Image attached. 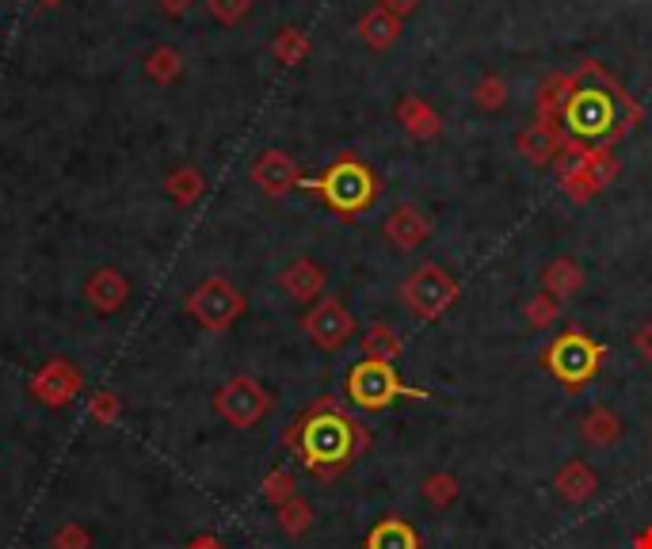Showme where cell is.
Listing matches in <instances>:
<instances>
[{"label": "cell", "instance_id": "24", "mask_svg": "<svg viewBox=\"0 0 652 549\" xmlns=\"http://www.w3.org/2000/svg\"><path fill=\"white\" fill-rule=\"evenodd\" d=\"M179 73H184V54H179L176 47L149 50V58H146V77L149 80H156V85H172V80H179Z\"/></svg>", "mask_w": 652, "mask_h": 549}, {"label": "cell", "instance_id": "13", "mask_svg": "<svg viewBox=\"0 0 652 549\" xmlns=\"http://www.w3.org/2000/svg\"><path fill=\"white\" fill-rule=\"evenodd\" d=\"M553 488H557V496L565 503H573V508H584V503H588L591 496L599 492V473L591 470L584 458H568V462L557 470V477H553Z\"/></svg>", "mask_w": 652, "mask_h": 549}, {"label": "cell", "instance_id": "5", "mask_svg": "<svg viewBox=\"0 0 652 549\" xmlns=\"http://www.w3.org/2000/svg\"><path fill=\"white\" fill-rule=\"evenodd\" d=\"M462 287L451 271L439 263H419L412 267V275L401 283V302L409 305V313L416 321H439L454 302H459Z\"/></svg>", "mask_w": 652, "mask_h": 549}, {"label": "cell", "instance_id": "33", "mask_svg": "<svg viewBox=\"0 0 652 549\" xmlns=\"http://www.w3.org/2000/svg\"><path fill=\"white\" fill-rule=\"evenodd\" d=\"M634 348H637V355H641L644 363L652 366V317L644 321V325H641V328H637V333H634Z\"/></svg>", "mask_w": 652, "mask_h": 549}, {"label": "cell", "instance_id": "4", "mask_svg": "<svg viewBox=\"0 0 652 549\" xmlns=\"http://www.w3.org/2000/svg\"><path fill=\"white\" fill-rule=\"evenodd\" d=\"M618 176V161L603 146H565L561 149L557 184L573 202H588L606 191V184Z\"/></svg>", "mask_w": 652, "mask_h": 549}, {"label": "cell", "instance_id": "2", "mask_svg": "<svg viewBox=\"0 0 652 549\" xmlns=\"http://www.w3.org/2000/svg\"><path fill=\"white\" fill-rule=\"evenodd\" d=\"M343 394L355 409L363 412H386L397 401H427V389H416L409 382H401L393 363H381V359H359L355 366L343 378Z\"/></svg>", "mask_w": 652, "mask_h": 549}, {"label": "cell", "instance_id": "1", "mask_svg": "<svg viewBox=\"0 0 652 549\" xmlns=\"http://www.w3.org/2000/svg\"><path fill=\"white\" fill-rule=\"evenodd\" d=\"M287 447L302 458V465L310 473H317L321 481H333L336 473L355 465V458L371 447V432H366L363 420L348 416L333 397H325V401L313 404V409L290 427Z\"/></svg>", "mask_w": 652, "mask_h": 549}, {"label": "cell", "instance_id": "19", "mask_svg": "<svg viewBox=\"0 0 652 549\" xmlns=\"http://www.w3.org/2000/svg\"><path fill=\"white\" fill-rule=\"evenodd\" d=\"M126 295H130V283H126L123 275H118V271H111V267L96 271L92 279H88V287H85L88 305H92V310H100V313H115L118 305L126 302Z\"/></svg>", "mask_w": 652, "mask_h": 549}, {"label": "cell", "instance_id": "36", "mask_svg": "<svg viewBox=\"0 0 652 549\" xmlns=\"http://www.w3.org/2000/svg\"><path fill=\"white\" fill-rule=\"evenodd\" d=\"M634 549H652V526H644V531H637Z\"/></svg>", "mask_w": 652, "mask_h": 549}, {"label": "cell", "instance_id": "3", "mask_svg": "<svg viewBox=\"0 0 652 549\" xmlns=\"http://www.w3.org/2000/svg\"><path fill=\"white\" fill-rule=\"evenodd\" d=\"M606 359V348L599 340H591L584 328H565L561 336H553L542 351V371L553 382H561L565 389H584L599 374Z\"/></svg>", "mask_w": 652, "mask_h": 549}, {"label": "cell", "instance_id": "9", "mask_svg": "<svg viewBox=\"0 0 652 549\" xmlns=\"http://www.w3.org/2000/svg\"><path fill=\"white\" fill-rule=\"evenodd\" d=\"M355 313L340 302V298H317V305H310L302 317V333L313 340V348L321 351H340L348 348V340L355 336Z\"/></svg>", "mask_w": 652, "mask_h": 549}, {"label": "cell", "instance_id": "10", "mask_svg": "<svg viewBox=\"0 0 652 549\" xmlns=\"http://www.w3.org/2000/svg\"><path fill=\"white\" fill-rule=\"evenodd\" d=\"M217 412L234 427H252L272 412V394L256 378H234L217 389Z\"/></svg>", "mask_w": 652, "mask_h": 549}, {"label": "cell", "instance_id": "20", "mask_svg": "<svg viewBox=\"0 0 652 549\" xmlns=\"http://www.w3.org/2000/svg\"><path fill=\"white\" fill-rule=\"evenodd\" d=\"M366 549H424L419 546V531L401 515H386L371 526L366 534Z\"/></svg>", "mask_w": 652, "mask_h": 549}, {"label": "cell", "instance_id": "21", "mask_svg": "<svg viewBox=\"0 0 652 549\" xmlns=\"http://www.w3.org/2000/svg\"><path fill=\"white\" fill-rule=\"evenodd\" d=\"M359 35H363V42L371 50H389L397 39H401V16H393V12L386 9H371L363 20H359Z\"/></svg>", "mask_w": 652, "mask_h": 549}, {"label": "cell", "instance_id": "18", "mask_svg": "<svg viewBox=\"0 0 652 549\" xmlns=\"http://www.w3.org/2000/svg\"><path fill=\"white\" fill-rule=\"evenodd\" d=\"M542 290L553 295L557 302H568L584 290V267L573 260V255H557L542 267Z\"/></svg>", "mask_w": 652, "mask_h": 549}, {"label": "cell", "instance_id": "32", "mask_svg": "<svg viewBox=\"0 0 652 549\" xmlns=\"http://www.w3.org/2000/svg\"><path fill=\"white\" fill-rule=\"evenodd\" d=\"M206 9L217 24H241V20L249 16L252 0H206Z\"/></svg>", "mask_w": 652, "mask_h": 549}, {"label": "cell", "instance_id": "31", "mask_svg": "<svg viewBox=\"0 0 652 549\" xmlns=\"http://www.w3.org/2000/svg\"><path fill=\"white\" fill-rule=\"evenodd\" d=\"M264 496L275 503V508H283V503L298 496L294 492V477H290L287 470H272V473H267V481H264Z\"/></svg>", "mask_w": 652, "mask_h": 549}, {"label": "cell", "instance_id": "25", "mask_svg": "<svg viewBox=\"0 0 652 549\" xmlns=\"http://www.w3.org/2000/svg\"><path fill=\"white\" fill-rule=\"evenodd\" d=\"M73 389H77V374L65 363H50L47 371L39 374V394L47 397V401H70Z\"/></svg>", "mask_w": 652, "mask_h": 549}, {"label": "cell", "instance_id": "23", "mask_svg": "<svg viewBox=\"0 0 652 549\" xmlns=\"http://www.w3.org/2000/svg\"><path fill=\"white\" fill-rule=\"evenodd\" d=\"M419 496H424L431 508H454L459 503V496H462V481L454 477V473H447V470H439V473H427L424 477V485H419Z\"/></svg>", "mask_w": 652, "mask_h": 549}, {"label": "cell", "instance_id": "26", "mask_svg": "<svg viewBox=\"0 0 652 549\" xmlns=\"http://www.w3.org/2000/svg\"><path fill=\"white\" fill-rule=\"evenodd\" d=\"M272 54L279 58L283 65H302L310 58V35L298 32V27H283L272 42Z\"/></svg>", "mask_w": 652, "mask_h": 549}, {"label": "cell", "instance_id": "27", "mask_svg": "<svg viewBox=\"0 0 652 549\" xmlns=\"http://www.w3.org/2000/svg\"><path fill=\"white\" fill-rule=\"evenodd\" d=\"M202 187H206L202 184V172L191 169V164H184V169H176L168 176V195L179 202V207H191V202L202 195Z\"/></svg>", "mask_w": 652, "mask_h": 549}, {"label": "cell", "instance_id": "15", "mask_svg": "<svg viewBox=\"0 0 652 549\" xmlns=\"http://www.w3.org/2000/svg\"><path fill=\"white\" fill-rule=\"evenodd\" d=\"M622 432H626V424H622V416L611 409V404H591V409L580 416V439L588 442L591 450L614 447V442L622 439Z\"/></svg>", "mask_w": 652, "mask_h": 549}, {"label": "cell", "instance_id": "8", "mask_svg": "<svg viewBox=\"0 0 652 549\" xmlns=\"http://www.w3.org/2000/svg\"><path fill=\"white\" fill-rule=\"evenodd\" d=\"M187 313L210 333H222L244 313V295L226 279H206L187 295Z\"/></svg>", "mask_w": 652, "mask_h": 549}, {"label": "cell", "instance_id": "17", "mask_svg": "<svg viewBox=\"0 0 652 549\" xmlns=\"http://www.w3.org/2000/svg\"><path fill=\"white\" fill-rule=\"evenodd\" d=\"M397 123H401L404 130L419 141H431V138L443 134V118H439V111H435L427 100H419V96H404V100L397 103Z\"/></svg>", "mask_w": 652, "mask_h": 549}, {"label": "cell", "instance_id": "22", "mask_svg": "<svg viewBox=\"0 0 652 549\" xmlns=\"http://www.w3.org/2000/svg\"><path fill=\"white\" fill-rule=\"evenodd\" d=\"M359 340H363V359L397 363V359L404 355V340L397 336V328H389V325H371Z\"/></svg>", "mask_w": 652, "mask_h": 549}, {"label": "cell", "instance_id": "6", "mask_svg": "<svg viewBox=\"0 0 652 549\" xmlns=\"http://www.w3.org/2000/svg\"><path fill=\"white\" fill-rule=\"evenodd\" d=\"M321 195H325V202L333 210H340L343 217L359 214V210H366L374 199H378V179H374V172L366 169L359 157H340V161L333 164V169L325 172V176L317 179Z\"/></svg>", "mask_w": 652, "mask_h": 549}, {"label": "cell", "instance_id": "28", "mask_svg": "<svg viewBox=\"0 0 652 549\" xmlns=\"http://www.w3.org/2000/svg\"><path fill=\"white\" fill-rule=\"evenodd\" d=\"M557 317H561V302L553 295H546V290L523 302V321H527L530 328H553Z\"/></svg>", "mask_w": 652, "mask_h": 549}, {"label": "cell", "instance_id": "29", "mask_svg": "<svg viewBox=\"0 0 652 549\" xmlns=\"http://www.w3.org/2000/svg\"><path fill=\"white\" fill-rule=\"evenodd\" d=\"M474 103L481 111H504L507 108V80L497 77V73H489V77H481L474 85Z\"/></svg>", "mask_w": 652, "mask_h": 549}, {"label": "cell", "instance_id": "38", "mask_svg": "<svg viewBox=\"0 0 652 549\" xmlns=\"http://www.w3.org/2000/svg\"><path fill=\"white\" fill-rule=\"evenodd\" d=\"M42 9H54V4H62V0H39Z\"/></svg>", "mask_w": 652, "mask_h": 549}, {"label": "cell", "instance_id": "30", "mask_svg": "<svg viewBox=\"0 0 652 549\" xmlns=\"http://www.w3.org/2000/svg\"><path fill=\"white\" fill-rule=\"evenodd\" d=\"M279 526L290 534V538H302V534L313 526V508L302 500V496H294V500H287L279 508Z\"/></svg>", "mask_w": 652, "mask_h": 549}, {"label": "cell", "instance_id": "11", "mask_svg": "<svg viewBox=\"0 0 652 549\" xmlns=\"http://www.w3.org/2000/svg\"><path fill=\"white\" fill-rule=\"evenodd\" d=\"M252 184H256L264 195H272V199H283V195L294 191V187L302 184V172H298V164L290 153L267 149V153H260L256 164H252Z\"/></svg>", "mask_w": 652, "mask_h": 549}, {"label": "cell", "instance_id": "7", "mask_svg": "<svg viewBox=\"0 0 652 549\" xmlns=\"http://www.w3.org/2000/svg\"><path fill=\"white\" fill-rule=\"evenodd\" d=\"M561 123H565L580 141H606L622 130L618 103H614V96L599 92V88H576V92L568 96Z\"/></svg>", "mask_w": 652, "mask_h": 549}, {"label": "cell", "instance_id": "14", "mask_svg": "<svg viewBox=\"0 0 652 549\" xmlns=\"http://www.w3.org/2000/svg\"><path fill=\"white\" fill-rule=\"evenodd\" d=\"M515 149H519V153L527 157L535 169H546V164H553L561 157V149H565V138H561V126L530 123L527 130H519V138H515Z\"/></svg>", "mask_w": 652, "mask_h": 549}, {"label": "cell", "instance_id": "34", "mask_svg": "<svg viewBox=\"0 0 652 549\" xmlns=\"http://www.w3.org/2000/svg\"><path fill=\"white\" fill-rule=\"evenodd\" d=\"M378 9H386V12H393V16H409V12H416L419 9V0H378Z\"/></svg>", "mask_w": 652, "mask_h": 549}, {"label": "cell", "instance_id": "12", "mask_svg": "<svg viewBox=\"0 0 652 549\" xmlns=\"http://www.w3.org/2000/svg\"><path fill=\"white\" fill-rule=\"evenodd\" d=\"M381 237H386L397 252H412V248H419L431 237V222H427V214L419 207L404 202V207H397L393 214L381 222Z\"/></svg>", "mask_w": 652, "mask_h": 549}, {"label": "cell", "instance_id": "16", "mask_svg": "<svg viewBox=\"0 0 652 549\" xmlns=\"http://www.w3.org/2000/svg\"><path fill=\"white\" fill-rule=\"evenodd\" d=\"M279 283H283V290H287V295L294 298V302H317V298L325 295L328 275H325V267H321V263H313V260H294V263H290V267L279 275Z\"/></svg>", "mask_w": 652, "mask_h": 549}, {"label": "cell", "instance_id": "35", "mask_svg": "<svg viewBox=\"0 0 652 549\" xmlns=\"http://www.w3.org/2000/svg\"><path fill=\"white\" fill-rule=\"evenodd\" d=\"M156 4H161V12H168V16H187L195 0H156Z\"/></svg>", "mask_w": 652, "mask_h": 549}, {"label": "cell", "instance_id": "37", "mask_svg": "<svg viewBox=\"0 0 652 549\" xmlns=\"http://www.w3.org/2000/svg\"><path fill=\"white\" fill-rule=\"evenodd\" d=\"M191 549H222V546H217V541H214V538H202V541H199V546H191Z\"/></svg>", "mask_w": 652, "mask_h": 549}]
</instances>
